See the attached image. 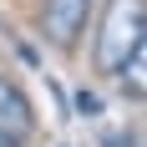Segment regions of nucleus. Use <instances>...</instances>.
I'll use <instances>...</instances> for the list:
<instances>
[{"instance_id": "1", "label": "nucleus", "mask_w": 147, "mask_h": 147, "mask_svg": "<svg viewBox=\"0 0 147 147\" xmlns=\"http://www.w3.org/2000/svg\"><path fill=\"white\" fill-rule=\"evenodd\" d=\"M147 36V0H107L102 30H96V71L117 76L127 66V56L137 51V41Z\"/></svg>"}, {"instance_id": "2", "label": "nucleus", "mask_w": 147, "mask_h": 147, "mask_svg": "<svg viewBox=\"0 0 147 147\" xmlns=\"http://www.w3.org/2000/svg\"><path fill=\"white\" fill-rule=\"evenodd\" d=\"M91 5H96V0H41V36L56 46V51H71L76 36H81L86 20H91Z\"/></svg>"}, {"instance_id": "3", "label": "nucleus", "mask_w": 147, "mask_h": 147, "mask_svg": "<svg viewBox=\"0 0 147 147\" xmlns=\"http://www.w3.org/2000/svg\"><path fill=\"white\" fill-rule=\"evenodd\" d=\"M0 132L15 137L20 147H26V137L36 132V107H30V96L20 91V81L5 76V71H0Z\"/></svg>"}, {"instance_id": "4", "label": "nucleus", "mask_w": 147, "mask_h": 147, "mask_svg": "<svg viewBox=\"0 0 147 147\" xmlns=\"http://www.w3.org/2000/svg\"><path fill=\"white\" fill-rule=\"evenodd\" d=\"M117 86H122V96H132V102H147V36L137 41V51L127 56V66L117 71Z\"/></svg>"}, {"instance_id": "5", "label": "nucleus", "mask_w": 147, "mask_h": 147, "mask_svg": "<svg viewBox=\"0 0 147 147\" xmlns=\"http://www.w3.org/2000/svg\"><path fill=\"white\" fill-rule=\"evenodd\" d=\"M76 112H81V117H96V112H102V96H96V91H76Z\"/></svg>"}, {"instance_id": "6", "label": "nucleus", "mask_w": 147, "mask_h": 147, "mask_svg": "<svg viewBox=\"0 0 147 147\" xmlns=\"http://www.w3.org/2000/svg\"><path fill=\"white\" fill-rule=\"evenodd\" d=\"M0 147H20V142H15V137H5V132H0Z\"/></svg>"}]
</instances>
